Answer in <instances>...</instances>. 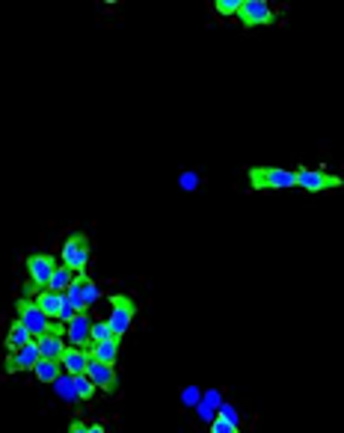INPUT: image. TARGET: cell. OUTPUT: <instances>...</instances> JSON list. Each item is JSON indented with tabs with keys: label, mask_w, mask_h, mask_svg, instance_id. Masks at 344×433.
Returning a JSON list of instances; mask_svg holds the SVG:
<instances>
[{
	"label": "cell",
	"mask_w": 344,
	"mask_h": 433,
	"mask_svg": "<svg viewBox=\"0 0 344 433\" xmlns=\"http://www.w3.org/2000/svg\"><path fill=\"white\" fill-rule=\"evenodd\" d=\"M181 401H184V407H199V401H202V392L196 389V386H187V389L181 392Z\"/></svg>",
	"instance_id": "d4e9b609"
},
{
	"label": "cell",
	"mask_w": 344,
	"mask_h": 433,
	"mask_svg": "<svg viewBox=\"0 0 344 433\" xmlns=\"http://www.w3.org/2000/svg\"><path fill=\"white\" fill-rule=\"evenodd\" d=\"M15 312H18V321L27 326L30 330V335L33 338H42V335H47V333H59V335H66V330L63 326H57V324H51V318L36 306L33 300H27V297H21L18 303H15Z\"/></svg>",
	"instance_id": "6da1fadb"
},
{
	"label": "cell",
	"mask_w": 344,
	"mask_h": 433,
	"mask_svg": "<svg viewBox=\"0 0 344 433\" xmlns=\"http://www.w3.org/2000/svg\"><path fill=\"white\" fill-rule=\"evenodd\" d=\"M27 271H30V282L36 288H47L51 285V276L57 271V264H54V255H45V252H33L30 259H27Z\"/></svg>",
	"instance_id": "8992f818"
},
{
	"label": "cell",
	"mask_w": 344,
	"mask_h": 433,
	"mask_svg": "<svg viewBox=\"0 0 344 433\" xmlns=\"http://www.w3.org/2000/svg\"><path fill=\"white\" fill-rule=\"evenodd\" d=\"M237 18H241L246 27L270 24V21H273V9L264 3V0H244L241 9H237Z\"/></svg>",
	"instance_id": "30bf717a"
},
{
	"label": "cell",
	"mask_w": 344,
	"mask_h": 433,
	"mask_svg": "<svg viewBox=\"0 0 344 433\" xmlns=\"http://www.w3.org/2000/svg\"><path fill=\"white\" fill-rule=\"evenodd\" d=\"M33 303H36V306H39L51 321H57V318H59V306H63V294H54V291L45 288V291H39V294L33 297Z\"/></svg>",
	"instance_id": "9a60e30c"
},
{
	"label": "cell",
	"mask_w": 344,
	"mask_h": 433,
	"mask_svg": "<svg viewBox=\"0 0 344 433\" xmlns=\"http://www.w3.org/2000/svg\"><path fill=\"white\" fill-rule=\"evenodd\" d=\"M63 264L71 267L75 273H87V264H89V238L87 235H71L63 243Z\"/></svg>",
	"instance_id": "277c9868"
},
{
	"label": "cell",
	"mask_w": 344,
	"mask_h": 433,
	"mask_svg": "<svg viewBox=\"0 0 344 433\" xmlns=\"http://www.w3.org/2000/svg\"><path fill=\"white\" fill-rule=\"evenodd\" d=\"M181 184H184V187H196V184H199V175H193V172H184Z\"/></svg>",
	"instance_id": "f1b7e54d"
},
{
	"label": "cell",
	"mask_w": 344,
	"mask_h": 433,
	"mask_svg": "<svg viewBox=\"0 0 344 433\" xmlns=\"http://www.w3.org/2000/svg\"><path fill=\"white\" fill-rule=\"evenodd\" d=\"M89 362H92L89 350H80V347H66L63 359H59V365L66 368V374H71V377H77V374H87Z\"/></svg>",
	"instance_id": "7c38bea8"
},
{
	"label": "cell",
	"mask_w": 344,
	"mask_h": 433,
	"mask_svg": "<svg viewBox=\"0 0 344 433\" xmlns=\"http://www.w3.org/2000/svg\"><path fill=\"white\" fill-rule=\"evenodd\" d=\"M217 416H220V418H225V421H229V425H234V427H237V409H234L232 404H220Z\"/></svg>",
	"instance_id": "484cf974"
},
{
	"label": "cell",
	"mask_w": 344,
	"mask_h": 433,
	"mask_svg": "<svg viewBox=\"0 0 344 433\" xmlns=\"http://www.w3.org/2000/svg\"><path fill=\"white\" fill-rule=\"evenodd\" d=\"M89 433H104V427H101V425H92V427H89Z\"/></svg>",
	"instance_id": "f546056e"
},
{
	"label": "cell",
	"mask_w": 344,
	"mask_h": 433,
	"mask_svg": "<svg viewBox=\"0 0 344 433\" xmlns=\"http://www.w3.org/2000/svg\"><path fill=\"white\" fill-rule=\"evenodd\" d=\"M107 338H113L110 324L107 321H92V344H101V342H107Z\"/></svg>",
	"instance_id": "603a6c76"
},
{
	"label": "cell",
	"mask_w": 344,
	"mask_h": 433,
	"mask_svg": "<svg viewBox=\"0 0 344 433\" xmlns=\"http://www.w3.org/2000/svg\"><path fill=\"white\" fill-rule=\"evenodd\" d=\"M249 184L255 190H288V187H297V172L279 167H253L249 169Z\"/></svg>",
	"instance_id": "7a4b0ae2"
},
{
	"label": "cell",
	"mask_w": 344,
	"mask_h": 433,
	"mask_svg": "<svg viewBox=\"0 0 344 433\" xmlns=\"http://www.w3.org/2000/svg\"><path fill=\"white\" fill-rule=\"evenodd\" d=\"M341 181L336 175H329L324 169H297V187H303L308 193H320V190H332Z\"/></svg>",
	"instance_id": "52a82bcc"
},
{
	"label": "cell",
	"mask_w": 344,
	"mask_h": 433,
	"mask_svg": "<svg viewBox=\"0 0 344 433\" xmlns=\"http://www.w3.org/2000/svg\"><path fill=\"white\" fill-rule=\"evenodd\" d=\"M220 404H223V397H220V392L217 389H211L208 395H202V401H199V418L202 421H208V425H211V421L214 418H217V409H220Z\"/></svg>",
	"instance_id": "ac0fdd59"
},
{
	"label": "cell",
	"mask_w": 344,
	"mask_h": 433,
	"mask_svg": "<svg viewBox=\"0 0 344 433\" xmlns=\"http://www.w3.org/2000/svg\"><path fill=\"white\" fill-rule=\"evenodd\" d=\"M75 271L71 267H66V264H57V271H54V276H51V285H47V291H54V294H66L68 291V285L75 282Z\"/></svg>",
	"instance_id": "d6986e66"
},
{
	"label": "cell",
	"mask_w": 344,
	"mask_h": 433,
	"mask_svg": "<svg viewBox=\"0 0 344 433\" xmlns=\"http://www.w3.org/2000/svg\"><path fill=\"white\" fill-rule=\"evenodd\" d=\"M66 294L71 297V303H75V306H77L80 312H89V309L95 306V303H98V285H95L87 273H77V276H75V282L68 285Z\"/></svg>",
	"instance_id": "5b68a950"
},
{
	"label": "cell",
	"mask_w": 344,
	"mask_h": 433,
	"mask_svg": "<svg viewBox=\"0 0 344 433\" xmlns=\"http://www.w3.org/2000/svg\"><path fill=\"white\" fill-rule=\"evenodd\" d=\"M39 359H42V354H39V344H36V338H33L30 344H24L21 350H15V354H9V356H6V374L33 371Z\"/></svg>",
	"instance_id": "9c48e42d"
},
{
	"label": "cell",
	"mask_w": 344,
	"mask_h": 433,
	"mask_svg": "<svg viewBox=\"0 0 344 433\" xmlns=\"http://www.w3.org/2000/svg\"><path fill=\"white\" fill-rule=\"evenodd\" d=\"M54 386H57V395L63 397V401H77V395H75V377H71V374H59V380Z\"/></svg>",
	"instance_id": "ffe728a7"
},
{
	"label": "cell",
	"mask_w": 344,
	"mask_h": 433,
	"mask_svg": "<svg viewBox=\"0 0 344 433\" xmlns=\"http://www.w3.org/2000/svg\"><path fill=\"white\" fill-rule=\"evenodd\" d=\"M66 338L71 342V347H80V350L92 347V318L87 312H80L75 321L66 324Z\"/></svg>",
	"instance_id": "ba28073f"
},
{
	"label": "cell",
	"mask_w": 344,
	"mask_h": 433,
	"mask_svg": "<svg viewBox=\"0 0 344 433\" xmlns=\"http://www.w3.org/2000/svg\"><path fill=\"white\" fill-rule=\"evenodd\" d=\"M89 356L95 362H107V365H113L116 356H119V338H107V342H101V344H92Z\"/></svg>",
	"instance_id": "2e32d148"
},
{
	"label": "cell",
	"mask_w": 344,
	"mask_h": 433,
	"mask_svg": "<svg viewBox=\"0 0 344 433\" xmlns=\"http://www.w3.org/2000/svg\"><path fill=\"white\" fill-rule=\"evenodd\" d=\"M87 377L92 380L95 389H104V392H113L119 386V377H116V365H107V362H89L87 368Z\"/></svg>",
	"instance_id": "8fae6325"
},
{
	"label": "cell",
	"mask_w": 344,
	"mask_h": 433,
	"mask_svg": "<svg viewBox=\"0 0 344 433\" xmlns=\"http://www.w3.org/2000/svg\"><path fill=\"white\" fill-rule=\"evenodd\" d=\"M134 314H137V303L130 297H125V294H113L110 297V318H107V324H110L113 338H122L130 330Z\"/></svg>",
	"instance_id": "3957f363"
},
{
	"label": "cell",
	"mask_w": 344,
	"mask_h": 433,
	"mask_svg": "<svg viewBox=\"0 0 344 433\" xmlns=\"http://www.w3.org/2000/svg\"><path fill=\"white\" fill-rule=\"evenodd\" d=\"M80 314V309L75 306V303H71V297L68 294H63V306H59V318L57 321H63V324H71Z\"/></svg>",
	"instance_id": "7402d4cb"
},
{
	"label": "cell",
	"mask_w": 344,
	"mask_h": 433,
	"mask_svg": "<svg viewBox=\"0 0 344 433\" xmlns=\"http://www.w3.org/2000/svg\"><path fill=\"white\" fill-rule=\"evenodd\" d=\"M36 344H39L42 359L59 362V359H63V354H66V335H59V333H47L42 338H36Z\"/></svg>",
	"instance_id": "4fadbf2b"
},
{
	"label": "cell",
	"mask_w": 344,
	"mask_h": 433,
	"mask_svg": "<svg viewBox=\"0 0 344 433\" xmlns=\"http://www.w3.org/2000/svg\"><path fill=\"white\" fill-rule=\"evenodd\" d=\"M30 342H33L30 330L15 318V321L9 324V333H6V350H9V354H15V350H21L24 344H30Z\"/></svg>",
	"instance_id": "5bb4252c"
},
{
	"label": "cell",
	"mask_w": 344,
	"mask_h": 433,
	"mask_svg": "<svg viewBox=\"0 0 344 433\" xmlns=\"http://www.w3.org/2000/svg\"><path fill=\"white\" fill-rule=\"evenodd\" d=\"M68 433H89V427L83 425V421H71V425H68Z\"/></svg>",
	"instance_id": "83f0119b"
},
{
	"label": "cell",
	"mask_w": 344,
	"mask_h": 433,
	"mask_svg": "<svg viewBox=\"0 0 344 433\" xmlns=\"http://www.w3.org/2000/svg\"><path fill=\"white\" fill-rule=\"evenodd\" d=\"M241 3H244V0H217V3H214V9H217L220 15H237Z\"/></svg>",
	"instance_id": "cb8c5ba5"
},
{
	"label": "cell",
	"mask_w": 344,
	"mask_h": 433,
	"mask_svg": "<svg viewBox=\"0 0 344 433\" xmlns=\"http://www.w3.org/2000/svg\"><path fill=\"white\" fill-rule=\"evenodd\" d=\"M211 433H237V427L234 425H229V421H225V418H214L211 421Z\"/></svg>",
	"instance_id": "4316f807"
},
{
	"label": "cell",
	"mask_w": 344,
	"mask_h": 433,
	"mask_svg": "<svg viewBox=\"0 0 344 433\" xmlns=\"http://www.w3.org/2000/svg\"><path fill=\"white\" fill-rule=\"evenodd\" d=\"M75 395H77V401H89V397L95 395V386H92V380L87 377V374H77L75 377Z\"/></svg>",
	"instance_id": "44dd1931"
},
{
	"label": "cell",
	"mask_w": 344,
	"mask_h": 433,
	"mask_svg": "<svg viewBox=\"0 0 344 433\" xmlns=\"http://www.w3.org/2000/svg\"><path fill=\"white\" fill-rule=\"evenodd\" d=\"M59 374H63V365L54 362V359H39L36 362V368H33V377L39 383H57Z\"/></svg>",
	"instance_id": "e0dca14e"
}]
</instances>
